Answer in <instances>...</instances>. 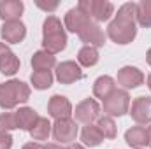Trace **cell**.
<instances>
[{
    "mask_svg": "<svg viewBox=\"0 0 151 149\" xmlns=\"http://www.w3.org/2000/svg\"><path fill=\"white\" fill-rule=\"evenodd\" d=\"M47 112L51 117H55L56 121L58 119H69L74 112H72V104L69 102L67 97L63 95H53L49 98V104H47Z\"/></svg>",
    "mask_w": 151,
    "mask_h": 149,
    "instance_id": "obj_8",
    "label": "cell"
},
{
    "mask_svg": "<svg viewBox=\"0 0 151 149\" xmlns=\"http://www.w3.org/2000/svg\"><path fill=\"white\" fill-rule=\"evenodd\" d=\"M42 46H44V51L51 54L63 51L67 46V35H65L63 25L56 16H47L42 25Z\"/></svg>",
    "mask_w": 151,
    "mask_h": 149,
    "instance_id": "obj_2",
    "label": "cell"
},
{
    "mask_svg": "<svg viewBox=\"0 0 151 149\" xmlns=\"http://www.w3.org/2000/svg\"><path fill=\"white\" fill-rule=\"evenodd\" d=\"M125 142L134 149H141L148 144V132L144 126H132L125 133Z\"/></svg>",
    "mask_w": 151,
    "mask_h": 149,
    "instance_id": "obj_18",
    "label": "cell"
},
{
    "mask_svg": "<svg viewBox=\"0 0 151 149\" xmlns=\"http://www.w3.org/2000/svg\"><path fill=\"white\" fill-rule=\"evenodd\" d=\"M137 4L127 2L118 9V14L107 27V35L116 44H130L137 35Z\"/></svg>",
    "mask_w": 151,
    "mask_h": 149,
    "instance_id": "obj_1",
    "label": "cell"
},
{
    "mask_svg": "<svg viewBox=\"0 0 151 149\" xmlns=\"http://www.w3.org/2000/svg\"><path fill=\"white\" fill-rule=\"evenodd\" d=\"M148 86H150V90H151V74L148 75Z\"/></svg>",
    "mask_w": 151,
    "mask_h": 149,
    "instance_id": "obj_35",
    "label": "cell"
},
{
    "mask_svg": "<svg viewBox=\"0 0 151 149\" xmlns=\"http://www.w3.org/2000/svg\"><path fill=\"white\" fill-rule=\"evenodd\" d=\"M77 7L88 18H91L95 23L97 21H107L114 12V5L107 0H81L77 4Z\"/></svg>",
    "mask_w": 151,
    "mask_h": 149,
    "instance_id": "obj_4",
    "label": "cell"
},
{
    "mask_svg": "<svg viewBox=\"0 0 151 149\" xmlns=\"http://www.w3.org/2000/svg\"><path fill=\"white\" fill-rule=\"evenodd\" d=\"M23 149H46L42 144H39V142H28V144H25Z\"/></svg>",
    "mask_w": 151,
    "mask_h": 149,
    "instance_id": "obj_30",
    "label": "cell"
},
{
    "mask_svg": "<svg viewBox=\"0 0 151 149\" xmlns=\"http://www.w3.org/2000/svg\"><path fill=\"white\" fill-rule=\"evenodd\" d=\"M130 116L139 125L151 123V98H148V97L135 98L130 107Z\"/></svg>",
    "mask_w": 151,
    "mask_h": 149,
    "instance_id": "obj_11",
    "label": "cell"
},
{
    "mask_svg": "<svg viewBox=\"0 0 151 149\" xmlns=\"http://www.w3.org/2000/svg\"><path fill=\"white\" fill-rule=\"evenodd\" d=\"M18 128V121H16V114L14 112H4L0 114V130L2 132H11Z\"/></svg>",
    "mask_w": 151,
    "mask_h": 149,
    "instance_id": "obj_27",
    "label": "cell"
},
{
    "mask_svg": "<svg viewBox=\"0 0 151 149\" xmlns=\"http://www.w3.org/2000/svg\"><path fill=\"white\" fill-rule=\"evenodd\" d=\"M81 140H83L84 146H88V148H97V146L102 144L104 137H102V133L99 132L97 125H86V126L83 128V132H81Z\"/></svg>",
    "mask_w": 151,
    "mask_h": 149,
    "instance_id": "obj_21",
    "label": "cell"
},
{
    "mask_svg": "<svg viewBox=\"0 0 151 149\" xmlns=\"http://www.w3.org/2000/svg\"><path fill=\"white\" fill-rule=\"evenodd\" d=\"M51 128H53V125L49 123L47 117H39L35 126L30 130V135H32L34 140H46L51 133Z\"/></svg>",
    "mask_w": 151,
    "mask_h": 149,
    "instance_id": "obj_23",
    "label": "cell"
},
{
    "mask_svg": "<svg viewBox=\"0 0 151 149\" xmlns=\"http://www.w3.org/2000/svg\"><path fill=\"white\" fill-rule=\"evenodd\" d=\"M56 65L55 54L47 53V51H37L32 56V67L35 72H51V69Z\"/></svg>",
    "mask_w": 151,
    "mask_h": 149,
    "instance_id": "obj_19",
    "label": "cell"
},
{
    "mask_svg": "<svg viewBox=\"0 0 151 149\" xmlns=\"http://www.w3.org/2000/svg\"><path fill=\"white\" fill-rule=\"evenodd\" d=\"M18 70H19L18 56L4 42H0V72L5 75H14Z\"/></svg>",
    "mask_w": 151,
    "mask_h": 149,
    "instance_id": "obj_14",
    "label": "cell"
},
{
    "mask_svg": "<svg viewBox=\"0 0 151 149\" xmlns=\"http://www.w3.org/2000/svg\"><path fill=\"white\" fill-rule=\"evenodd\" d=\"M97 128L102 133L104 139H116V123L113 121V117L109 116H102L97 119Z\"/></svg>",
    "mask_w": 151,
    "mask_h": 149,
    "instance_id": "obj_24",
    "label": "cell"
},
{
    "mask_svg": "<svg viewBox=\"0 0 151 149\" xmlns=\"http://www.w3.org/2000/svg\"><path fill=\"white\" fill-rule=\"evenodd\" d=\"M137 21L144 28L151 27V0H142L137 4Z\"/></svg>",
    "mask_w": 151,
    "mask_h": 149,
    "instance_id": "obj_25",
    "label": "cell"
},
{
    "mask_svg": "<svg viewBox=\"0 0 151 149\" xmlns=\"http://www.w3.org/2000/svg\"><path fill=\"white\" fill-rule=\"evenodd\" d=\"M77 62L83 67H93L99 62V49L93 46H84L77 53Z\"/></svg>",
    "mask_w": 151,
    "mask_h": 149,
    "instance_id": "obj_22",
    "label": "cell"
},
{
    "mask_svg": "<svg viewBox=\"0 0 151 149\" xmlns=\"http://www.w3.org/2000/svg\"><path fill=\"white\" fill-rule=\"evenodd\" d=\"M118 82L127 90L139 88L144 82V74L137 67H123L118 70Z\"/></svg>",
    "mask_w": 151,
    "mask_h": 149,
    "instance_id": "obj_12",
    "label": "cell"
},
{
    "mask_svg": "<svg viewBox=\"0 0 151 149\" xmlns=\"http://www.w3.org/2000/svg\"><path fill=\"white\" fill-rule=\"evenodd\" d=\"M30 98V88L27 82L11 79L7 82H0V107L14 109L18 104H25Z\"/></svg>",
    "mask_w": 151,
    "mask_h": 149,
    "instance_id": "obj_3",
    "label": "cell"
},
{
    "mask_svg": "<svg viewBox=\"0 0 151 149\" xmlns=\"http://www.w3.org/2000/svg\"><path fill=\"white\" fill-rule=\"evenodd\" d=\"M30 81L35 90H47L53 84V74L51 72H34L30 75Z\"/></svg>",
    "mask_w": 151,
    "mask_h": 149,
    "instance_id": "obj_26",
    "label": "cell"
},
{
    "mask_svg": "<svg viewBox=\"0 0 151 149\" xmlns=\"http://www.w3.org/2000/svg\"><path fill=\"white\" fill-rule=\"evenodd\" d=\"M14 114H16L18 128H21V130H27V132H30V130L35 126V123H37L39 117H40L37 112L32 109V107H21L19 111H16Z\"/></svg>",
    "mask_w": 151,
    "mask_h": 149,
    "instance_id": "obj_17",
    "label": "cell"
},
{
    "mask_svg": "<svg viewBox=\"0 0 151 149\" xmlns=\"http://www.w3.org/2000/svg\"><path fill=\"white\" fill-rule=\"evenodd\" d=\"M23 2L21 0H0V18L4 21H16L23 14Z\"/></svg>",
    "mask_w": 151,
    "mask_h": 149,
    "instance_id": "obj_15",
    "label": "cell"
},
{
    "mask_svg": "<svg viewBox=\"0 0 151 149\" xmlns=\"http://www.w3.org/2000/svg\"><path fill=\"white\" fill-rule=\"evenodd\" d=\"M91 18H88L77 5L72 7L67 14H65V28L69 30V32H72V34H79L81 32V28L90 21Z\"/></svg>",
    "mask_w": 151,
    "mask_h": 149,
    "instance_id": "obj_16",
    "label": "cell"
},
{
    "mask_svg": "<svg viewBox=\"0 0 151 149\" xmlns=\"http://www.w3.org/2000/svg\"><path fill=\"white\" fill-rule=\"evenodd\" d=\"M74 116L76 121L84 123V125H91V121L100 117V107L93 98H86V100H83L81 104L76 105Z\"/></svg>",
    "mask_w": 151,
    "mask_h": 149,
    "instance_id": "obj_7",
    "label": "cell"
},
{
    "mask_svg": "<svg viewBox=\"0 0 151 149\" xmlns=\"http://www.w3.org/2000/svg\"><path fill=\"white\" fill-rule=\"evenodd\" d=\"M114 90H116L114 79L109 77V75H100V77L95 81V84H93V95H95L97 98H102V100H106Z\"/></svg>",
    "mask_w": 151,
    "mask_h": 149,
    "instance_id": "obj_20",
    "label": "cell"
},
{
    "mask_svg": "<svg viewBox=\"0 0 151 149\" xmlns=\"http://www.w3.org/2000/svg\"><path fill=\"white\" fill-rule=\"evenodd\" d=\"M77 35H79V39H81L86 46H93V47H100V46H104V42H106V35H104L102 28H100L99 23H95L93 19H90V21L81 28V32H79Z\"/></svg>",
    "mask_w": 151,
    "mask_h": 149,
    "instance_id": "obj_9",
    "label": "cell"
},
{
    "mask_svg": "<svg viewBox=\"0 0 151 149\" xmlns=\"http://www.w3.org/2000/svg\"><path fill=\"white\" fill-rule=\"evenodd\" d=\"M35 4H37V7L44 9V11H49V12H53V11L58 7V2H51V4H46V2H42V0H37Z\"/></svg>",
    "mask_w": 151,
    "mask_h": 149,
    "instance_id": "obj_29",
    "label": "cell"
},
{
    "mask_svg": "<svg viewBox=\"0 0 151 149\" xmlns=\"http://www.w3.org/2000/svg\"><path fill=\"white\" fill-rule=\"evenodd\" d=\"M146 60H148V63L151 65V47H150V51H148V54H146Z\"/></svg>",
    "mask_w": 151,
    "mask_h": 149,
    "instance_id": "obj_34",
    "label": "cell"
},
{
    "mask_svg": "<svg viewBox=\"0 0 151 149\" xmlns=\"http://www.w3.org/2000/svg\"><path fill=\"white\" fill-rule=\"evenodd\" d=\"M53 137L58 144H72L77 137V125L74 119H58L53 125Z\"/></svg>",
    "mask_w": 151,
    "mask_h": 149,
    "instance_id": "obj_6",
    "label": "cell"
},
{
    "mask_svg": "<svg viewBox=\"0 0 151 149\" xmlns=\"http://www.w3.org/2000/svg\"><path fill=\"white\" fill-rule=\"evenodd\" d=\"M146 132H148V146L151 148V125L146 128Z\"/></svg>",
    "mask_w": 151,
    "mask_h": 149,
    "instance_id": "obj_33",
    "label": "cell"
},
{
    "mask_svg": "<svg viewBox=\"0 0 151 149\" xmlns=\"http://www.w3.org/2000/svg\"><path fill=\"white\" fill-rule=\"evenodd\" d=\"M67 149H84L81 144H76V142H72V144H69V148Z\"/></svg>",
    "mask_w": 151,
    "mask_h": 149,
    "instance_id": "obj_32",
    "label": "cell"
},
{
    "mask_svg": "<svg viewBox=\"0 0 151 149\" xmlns=\"http://www.w3.org/2000/svg\"><path fill=\"white\" fill-rule=\"evenodd\" d=\"M83 77L81 67L76 62H63L56 67V79L62 84H72Z\"/></svg>",
    "mask_w": 151,
    "mask_h": 149,
    "instance_id": "obj_13",
    "label": "cell"
},
{
    "mask_svg": "<svg viewBox=\"0 0 151 149\" xmlns=\"http://www.w3.org/2000/svg\"><path fill=\"white\" fill-rule=\"evenodd\" d=\"M12 148V137L9 132L0 130V149H11Z\"/></svg>",
    "mask_w": 151,
    "mask_h": 149,
    "instance_id": "obj_28",
    "label": "cell"
},
{
    "mask_svg": "<svg viewBox=\"0 0 151 149\" xmlns=\"http://www.w3.org/2000/svg\"><path fill=\"white\" fill-rule=\"evenodd\" d=\"M44 148H46V149H65V148H62L60 144H46Z\"/></svg>",
    "mask_w": 151,
    "mask_h": 149,
    "instance_id": "obj_31",
    "label": "cell"
},
{
    "mask_svg": "<svg viewBox=\"0 0 151 149\" xmlns=\"http://www.w3.org/2000/svg\"><path fill=\"white\" fill-rule=\"evenodd\" d=\"M130 109V97L125 90H114L113 93L104 100V112L109 117H119L127 114Z\"/></svg>",
    "mask_w": 151,
    "mask_h": 149,
    "instance_id": "obj_5",
    "label": "cell"
},
{
    "mask_svg": "<svg viewBox=\"0 0 151 149\" xmlns=\"http://www.w3.org/2000/svg\"><path fill=\"white\" fill-rule=\"evenodd\" d=\"M0 35L9 44H19L25 39V35H27V27L19 19H16V21H5L2 25Z\"/></svg>",
    "mask_w": 151,
    "mask_h": 149,
    "instance_id": "obj_10",
    "label": "cell"
}]
</instances>
